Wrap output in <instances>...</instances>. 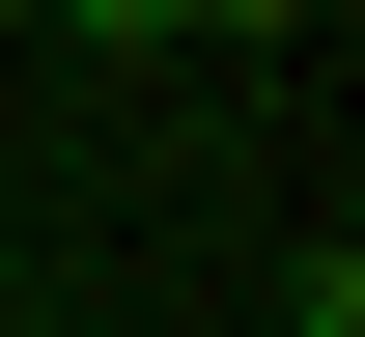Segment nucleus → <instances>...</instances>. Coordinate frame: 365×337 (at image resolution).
I'll list each match as a JSON object with an SVG mask.
<instances>
[{
  "label": "nucleus",
  "instance_id": "nucleus-1",
  "mask_svg": "<svg viewBox=\"0 0 365 337\" xmlns=\"http://www.w3.org/2000/svg\"><path fill=\"white\" fill-rule=\"evenodd\" d=\"M197 28H309V0H197Z\"/></svg>",
  "mask_w": 365,
  "mask_h": 337
}]
</instances>
